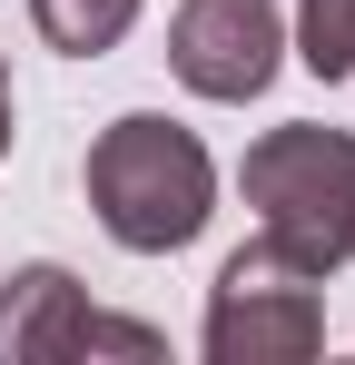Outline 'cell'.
Segmentation results:
<instances>
[{
	"label": "cell",
	"mask_w": 355,
	"mask_h": 365,
	"mask_svg": "<svg viewBox=\"0 0 355 365\" xmlns=\"http://www.w3.org/2000/svg\"><path fill=\"white\" fill-rule=\"evenodd\" d=\"M296 60L316 79H355V0H296Z\"/></svg>",
	"instance_id": "7"
},
{
	"label": "cell",
	"mask_w": 355,
	"mask_h": 365,
	"mask_svg": "<svg viewBox=\"0 0 355 365\" xmlns=\"http://www.w3.org/2000/svg\"><path fill=\"white\" fill-rule=\"evenodd\" d=\"M326 277H306L277 237H247L207 287V365H306L326 346Z\"/></svg>",
	"instance_id": "3"
},
{
	"label": "cell",
	"mask_w": 355,
	"mask_h": 365,
	"mask_svg": "<svg viewBox=\"0 0 355 365\" xmlns=\"http://www.w3.org/2000/svg\"><path fill=\"white\" fill-rule=\"evenodd\" d=\"M287 60V10L277 0H178L168 20V69L197 99H257Z\"/></svg>",
	"instance_id": "5"
},
{
	"label": "cell",
	"mask_w": 355,
	"mask_h": 365,
	"mask_svg": "<svg viewBox=\"0 0 355 365\" xmlns=\"http://www.w3.org/2000/svg\"><path fill=\"white\" fill-rule=\"evenodd\" d=\"M30 20H40V40H50L59 60H99V50L128 40L138 0H30Z\"/></svg>",
	"instance_id": "6"
},
{
	"label": "cell",
	"mask_w": 355,
	"mask_h": 365,
	"mask_svg": "<svg viewBox=\"0 0 355 365\" xmlns=\"http://www.w3.org/2000/svg\"><path fill=\"white\" fill-rule=\"evenodd\" d=\"M69 356H118V365H168V336L89 306V287L69 267H10L0 287V365H69Z\"/></svg>",
	"instance_id": "4"
},
{
	"label": "cell",
	"mask_w": 355,
	"mask_h": 365,
	"mask_svg": "<svg viewBox=\"0 0 355 365\" xmlns=\"http://www.w3.org/2000/svg\"><path fill=\"white\" fill-rule=\"evenodd\" d=\"M237 187L257 207V237H277L306 277H336L355 257V128H267L237 158Z\"/></svg>",
	"instance_id": "2"
},
{
	"label": "cell",
	"mask_w": 355,
	"mask_h": 365,
	"mask_svg": "<svg viewBox=\"0 0 355 365\" xmlns=\"http://www.w3.org/2000/svg\"><path fill=\"white\" fill-rule=\"evenodd\" d=\"M0 158H10V69H0Z\"/></svg>",
	"instance_id": "8"
},
{
	"label": "cell",
	"mask_w": 355,
	"mask_h": 365,
	"mask_svg": "<svg viewBox=\"0 0 355 365\" xmlns=\"http://www.w3.org/2000/svg\"><path fill=\"white\" fill-rule=\"evenodd\" d=\"M89 207L128 257H178L217 217V158L197 148V128L128 109L89 138Z\"/></svg>",
	"instance_id": "1"
}]
</instances>
